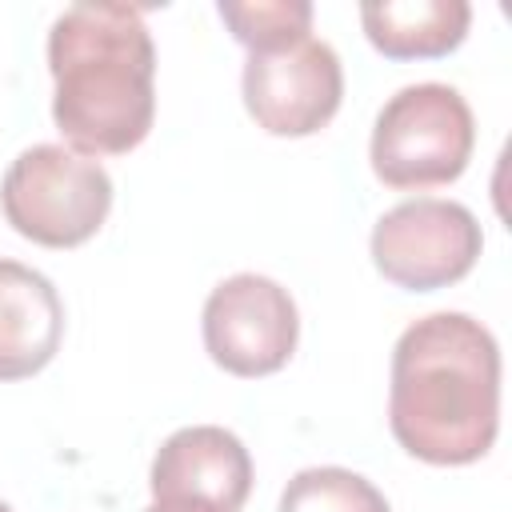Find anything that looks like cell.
<instances>
[{
    "label": "cell",
    "mask_w": 512,
    "mask_h": 512,
    "mask_svg": "<svg viewBox=\"0 0 512 512\" xmlns=\"http://www.w3.org/2000/svg\"><path fill=\"white\" fill-rule=\"evenodd\" d=\"M280 512H392V504L368 476L340 464H316L284 484Z\"/></svg>",
    "instance_id": "8fae6325"
},
{
    "label": "cell",
    "mask_w": 512,
    "mask_h": 512,
    "mask_svg": "<svg viewBox=\"0 0 512 512\" xmlns=\"http://www.w3.org/2000/svg\"><path fill=\"white\" fill-rule=\"evenodd\" d=\"M52 120L80 156L132 152L156 120V44L144 8L72 4L48 28Z\"/></svg>",
    "instance_id": "7a4b0ae2"
},
{
    "label": "cell",
    "mask_w": 512,
    "mask_h": 512,
    "mask_svg": "<svg viewBox=\"0 0 512 512\" xmlns=\"http://www.w3.org/2000/svg\"><path fill=\"white\" fill-rule=\"evenodd\" d=\"M0 512H12V508H8V504H4V500H0Z\"/></svg>",
    "instance_id": "5bb4252c"
},
{
    "label": "cell",
    "mask_w": 512,
    "mask_h": 512,
    "mask_svg": "<svg viewBox=\"0 0 512 512\" xmlns=\"http://www.w3.org/2000/svg\"><path fill=\"white\" fill-rule=\"evenodd\" d=\"M4 220L32 244L76 248L100 232L112 208V176L100 160L64 144L24 148L0 180Z\"/></svg>",
    "instance_id": "277c9868"
},
{
    "label": "cell",
    "mask_w": 512,
    "mask_h": 512,
    "mask_svg": "<svg viewBox=\"0 0 512 512\" xmlns=\"http://www.w3.org/2000/svg\"><path fill=\"white\" fill-rule=\"evenodd\" d=\"M216 12L248 52H272V48L308 40L312 32L308 0H248V4L220 0Z\"/></svg>",
    "instance_id": "7c38bea8"
},
{
    "label": "cell",
    "mask_w": 512,
    "mask_h": 512,
    "mask_svg": "<svg viewBox=\"0 0 512 512\" xmlns=\"http://www.w3.org/2000/svg\"><path fill=\"white\" fill-rule=\"evenodd\" d=\"M244 108L268 136H312L344 100V68L328 40H296L272 52H248L240 76Z\"/></svg>",
    "instance_id": "52a82bcc"
},
{
    "label": "cell",
    "mask_w": 512,
    "mask_h": 512,
    "mask_svg": "<svg viewBox=\"0 0 512 512\" xmlns=\"http://www.w3.org/2000/svg\"><path fill=\"white\" fill-rule=\"evenodd\" d=\"M476 148V120L468 100L440 80L408 84L384 100L372 124L368 160L388 188L452 184Z\"/></svg>",
    "instance_id": "3957f363"
},
{
    "label": "cell",
    "mask_w": 512,
    "mask_h": 512,
    "mask_svg": "<svg viewBox=\"0 0 512 512\" xmlns=\"http://www.w3.org/2000/svg\"><path fill=\"white\" fill-rule=\"evenodd\" d=\"M388 428L440 468L480 460L500 432V344L468 312L412 320L392 348Z\"/></svg>",
    "instance_id": "6da1fadb"
},
{
    "label": "cell",
    "mask_w": 512,
    "mask_h": 512,
    "mask_svg": "<svg viewBox=\"0 0 512 512\" xmlns=\"http://www.w3.org/2000/svg\"><path fill=\"white\" fill-rule=\"evenodd\" d=\"M144 512H220V508L204 500H152Z\"/></svg>",
    "instance_id": "4fadbf2b"
},
{
    "label": "cell",
    "mask_w": 512,
    "mask_h": 512,
    "mask_svg": "<svg viewBox=\"0 0 512 512\" xmlns=\"http://www.w3.org/2000/svg\"><path fill=\"white\" fill-rule=\"evenodd\" d=\"M204 348L216 368L256 380L280 372L300 340V312L284 284L260 272L220 280L204 300Z\"/></svg>",
    "instance_id": "8992f818"
},
{
    "label": "cell",
    "mask_w": 512,
    "mask_h": 512,
    "mask_svg": "<svg viewBox=\"0 0 512 512\" xmlns=\"http://www.w3.org/2000/svg\"><path fill=\"white\" fill-rule=\"evenodd\" d=\"M372 264L408 292H436L472 272L484 248L472 208L440 196H416L388 208L372 228Z\"/></svg>",
    "instance_id": "5b68a950"
},
{
    "label": "cell",
    "mask_w": 512,
    "mask_h": 512,
    "mask_svg": "<svg viewBox=\"0 0 512 512\" xmlns=\"http://www.w3.org/2000/svg\"><path fill=\"white\" fill-rule=\"evenodd\" d=\"M152 500H204L240 512L252 492V456L244 440L220 424L176 428L148 468Z\"/></svg>",
    "instance_id": "ba28073f"
},
{
    "label": "cell",
    "mask_w": 512,
    "mask_h": 512,
    "mask_svg": "<svg viewBox=\"0 0 512 512\" xmlns=\"http://www.w3.org/2000/svg\"><path fill=\"white\" fill-rule=\"evenodd\" d=\"M360 24L388 60H436L464 44L472 8L464 0H384L360 4Z\"/></svg>",
    "instance_id": "30bf717a"
},
{
    "label": "cell",
    "mask_w": 512,
    "mask_h": 512,
    "mask_svg": "<svg viewBox=\"0 0 512 512\" xmlns=\"http://www.w3.org/2000/svg\"><path fill=\"white\" fill-rule=\"evenodd\" d=\"M64 340V300L52 280L20 260H0V380H28Z\"/></svg>",
    "instance_id": "9c48e42d"
}]
</instances>
